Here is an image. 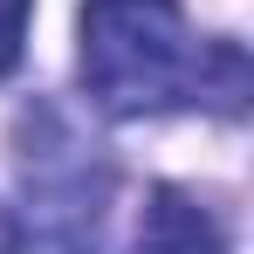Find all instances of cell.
Wrapping results in <instances>:
<instances>
[{
	"label": "cell",
	"mask_w": 254,
	"mask_h": 254,
	"mask_svg": "<svg viewBox=\"0 0 254 254\" xmlns=\"http://www.w3.org/2000/svg\"><path fill=\"white\" fill-rule=\"evenodd\" d=\"M83 89L110 117H151L172 103L234 110L248 62L234 42L192 48L179 0H89L83 7Z\"/></svg>",
	"instance_id": "1"
},
{
	"label": "cell",
	"mask_w": 254,
	"mask_h": 254,
	"mask_svg": "<svg viewBox=\"0 0 254 254\" xmlns=\"http://www.w3.org/2000/svg\"><path fill=\"white\" fill-rule=\"evenodd\" d=\"M21 192L35 206L42 254H96L117 179H110V158L83 130L76 110L35 103L21 117Z\"/></svg>",
	"instance_id": "2"
},
{
	"label": "cell",
	"mask_w": 254,
	"mask_h": 254,
	"mask_svg": "<svg viewBox=\"0 0 254 254\" xmlns=\"http://www.w3.org/2000/svg\"><path fill=\"white\" fill-rule=\"evenodd\" d=\"M124 254H227V241H220V220L199 199H186L172 186H151L130 213Z\"/></svg>",
	"instance_id": "3"
},
{
	"label": "cell",
	"mask_w": 254,
	"mask_h": 254,
	"mask_svg": "<svg viewBox=\"0 0 254 254\" xmlns=\"http://www.w3.org/2000/svg\"><path fill=\"white\" fill-rule=\"evenodd\" d=\"M28 7L35 0H0V76L21 62V35H28Z\"/></svg>",
	"instance_id": "4"
},
{
	"label": "cell",
	"mask_w": 254,
	"mask_h": 254,
	"mask_svg": "<svg viewBox=\"0 0 254 254\" xmlns=\"http://www.w3.org/2000/svg\"><path fill=\"white\" fill-rule=\"evenodd\" d=\"M0 254H14V227H7V213H0Z\"/></svg>",
	"instance_id": "5"
}]
</instances>
